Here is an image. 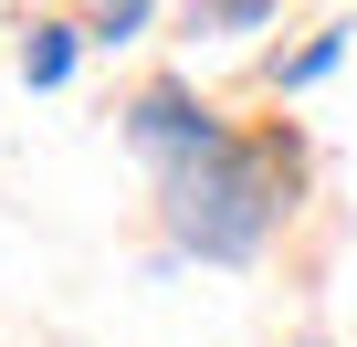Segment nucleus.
<instances>
[{
	"label": "nucleus",
	"instance_id": "obj_1",
	"mask_svg": "<svg viewBox=\"0 0 357 347\" xmlns=\"http://www.w3.org/2000/svg\"><path fill=\"white\" fill-rule=\"evenodd\" d=\"M284 179H294V147H242V137H221L211 158H178V168H168V232L190 242V253H211V263H242V253L273 232Z\"/></svg>",
	"mask_w": 357,
	"mask_h": 347
},
{
	"label": "nucleus",
	"instance_id": "obj_2",
	"mask_svg": "<svg viewBox=\"0 0 357 347\" xmlns=\"http://www.w3.org/2000/svg\"><path fill=\"white\" fill-rule=\"evenodd\" d=\"M126 137H137L158 168H178V158H211V147H221V126H211L190 95H178V84H147V95L126 105Z\"/></svg>",
	"mask_w": 357,
	"mask_h": 347
},
{
	"label": "nucleus",
	"instance_id": "obj_3",
	"mask_svg": "<svg viewBox=\"0 0 357 347\" xmlns=\"http://www.w3.org/2000/svg\"><path fill=\"white\" fill-rule=\"evenodd\" d=\"M22 74H32V84H63V74H74V32H63V22H43V32H32V53H22Z\"/></svg>",
	"mask_w": 357,
	"mask_h": 347
},
{
	"label": "nucleus",
	"instance_id": "obj_4",
	"mask_svg": "<svg viewBox=\"0 0 357 347\" xmlns=\"http://www.w3.org/2000/svg\"><path fill=\"white\" fill-rule=\"evenodd\" d=\"M137 22H147V0H95V43H126Z\"/></svg>",
	"mask_w": 357,
	"mask_h": 347
},
{
	"label": "nucleus",
	"instance_id": "obj_5",
	"mask_svg": "<svg viewBox=\"0 0 357 347\" xmlns=\"http://www.w3.org/2000/svg\"><path fill=\"white\" fill-rule=\"evenodd\" d=\"M326 64H336V32H326V43H305V53H294V64H284V84H315V74H326Z\"/></svg>",
	"mask_w": 357,
	"mask_h": 347
},
{
	"label": "nucleus",
	"instance_id": "obj_6",
	"mask_svg": "<svg viewBox=\"0 0 357 347\" xmlns=\"http://www.w3.org/2000/svg\"><path fill=\"white\" fill-rule=\"evenodd\" d=\"M190 11H200V22H263L273 0H190Z\"/></svg>",
	"mask_w": 357,
	"mask_h": 347
}]
</instances>
